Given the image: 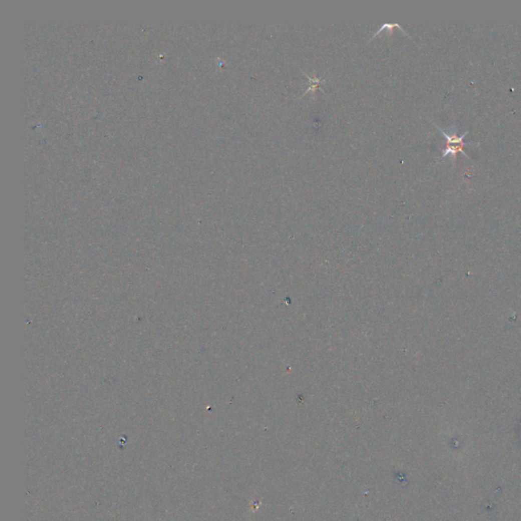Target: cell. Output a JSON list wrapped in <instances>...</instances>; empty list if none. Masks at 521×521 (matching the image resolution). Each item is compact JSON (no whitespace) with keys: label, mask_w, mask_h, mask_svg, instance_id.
I'll use <instances>...</instances> for the list:
<instances>
[{"label":"cell","mask_w":521,"mask_h":521,"mask_svg":"<svg viewBox=\"0 0 521 521\" xmlns=\"http://www.w3.org/2000/svg\"><path fill=\"white\" fill-rule=\"evenodd\" d=\"M395 28L399 29V30H400V31H401V32L403 33V34H404V35L408 36V37H409V38L411 39V37H410V36H409V35L407 34V32H406V31H405V30H404V29H403V28H402V27H401V26H400L399 24H384V25H383V26H382V27H381V28H380V29H379L378 31H376V33H375V34L373 35V37H372V38L370 39V41H371V40H373V39H374L375 37H377V36H378V35L380 34V33H381V32H383L384 30H386V29H387V30H389V31H390V33H392V30H393V29H395Z\"/></svg>","instance_id":"3"},{"label":"cell","mask_w":521,"mask_h":521,"mask_svg":"<svg viewBox=\"0 0 521 521\" xmlns=\"http://www.w3.org/2000/svg\"><path fill=\"white\" fill-rule=\"evenodd\" d=\"M463 148H464V146H461V145H456V146H454V145H446V148L443 150V155L440 158V160H442V159H444L446 157H450L451 160H452V164L454 166L455 162H456V157H457L458 153H461L466 158H469Z\"/></svg>","instance_id":"2"},{"label":"cell","mask_w":521,"mask_h":521,"mask_svg":"<svg viewBox=\"0 0 521 521\" xmlns=\"http://www.w3.org/2000/svg\"><path fill=\"white\" fill-rule=\"evenodd\" d=\"M304 75L308 78V80H309V82H310V86H309L308 90L305 92V94L303 95V97H304L306 94L310 93V92H313V93L315 94L316 91H317V89H318V87H319L321 84L325 83V79H324V78H317V77H315V76H314V78H311V77H309V76L306 75V74H304Z\"/></svg>","instance_id":"4"},{"label":"cell","mask_w":521,"mask_h":521,"mask_svg":"<svg viewBox=\"0 0 521 521\" xmlns=\"http://www.w3.org/2000/svg\"><path fill=\"white\" fill-rule=\"evenodd\" d=\"M432 123L436 126V128L439 130V132L445 137L446 141H447V145H461V146H469V145H472V146H479L480 144L479 143H464V139L465 137L469 134V132H466L464 134H462L460 137L457 136V129H456V127H454V130H453V134L452 135H449L446 130H444L442 127H440L438 124H436L434 121H432Z\"/></svg>","instance_id":"1"}]
</instances>
